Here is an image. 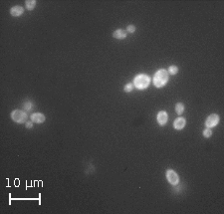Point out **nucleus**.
<instances>
[{"label": "nucleus", "instance_id": "f257e3e1", "mask_svg": "<svg viewBox=\"0 0 224 214\" xmlns=\"http://www.w3.org/2000/svg\"><path fill=\"white\" fill-rule=\"evenodd\" d=\"M168 82V72L166 70H158L154 76V85L156 88H162Z\"/></svg>", "mask_w": 224, "mask_h": 214}, {"label": "nucleus", "instance_id": "f03ea898", "mask_svg": "<svg viewBox=\"0 0 224 214\" xmlns=\"http://www.w3.org/2000/svg\"><path fill=\"white\" fill-rule=\"evenodd\" d=\"M150 84V78L145 74H140L134 79V86L139 90L146 89Z\"/></svg>", "mask_w": 224, "mask_h": 214}, {"label": "nucleus", "instance_id": "7ed1b4c3", "mask_svg": "<svg viewBox=\"0 0 224 214\" xmlns=\"http://www.w3.org/2000/svg\"><path fill=\"white\" fill-rule=\"evenodd\" d=\"M11 119L17 124H23L27 120V114L20 110H15L11 113Z\"/></svg>", "mask_w": 224, "mask_h": 214}, {"label": "nucleus", "instance_id": "20e7f679", "mask_svg": "<svg viewBox=\"0 0 224 214\" xmlns=\"http://www.w3.org/2000/svg\"><path fill=\"white\" fill-rule=\"evenodd\" d=\"M165 175H166V179L168 180V182L171 184H172V185L178 184L179 177H178V174L174 171H172V169H167Z\"/></svg>", "mask_w": 224, "mask_h": 214}, {"label": "nucleus", "instance_id": "39448f33", "mask_svg": "<svg viewBox=\"0 0 224 214\" xmlns=\"http://www.w3.org/2000/svg\"><path fill=\"white\" fill-rule=\"evenodd\" d=\"M218 123H219V116H218L217 114H212L206 119L205 125L206 128H213L215 127V125H217Z\"/></svg>", "mask_w": 224, "mask_h": 214}, {"label": "nucleus", "instance_id": "423d86ee", "mask_svg": "<svg viewBox=\"0 0 224 214\" xmlns=\"http://www.w3.org/2000/svg\"><path fill=\"white\" fill-rule=\"evenodd\" d=\"M185 125H186V120H185V119L182 118V117H178L177 119L174 120L173 128L176 129V130H180L185 127Z\"/></svg>", "mask_w": 224, "mask_h": 214}, {"label": "nucleus", "instance_id": "0eeeda50", "mask_svg": "<svg viewBox=\"0 0 224 214\" xmlns=\"http://www.w3.org/2000/svg\"><path fill=\"white\" fill-rule=\"evenodd\" d=\"M30 119H31L32 122L35 123V124H42V123H44L45 120H46L45 116H44L43 114H41V113H34V114H32L31 117H30Z\"/></svg>", "mask_w": 224, "mask_h": 214}, {"label": "nucleus", "instance_id": "6e6552de", "mask_svg": "<svg viewBox=\"0 0 224 214\" xmlns=\"http://www.w3.org/2000/svg\"><path fill=\"white\" fill-rule=\"evenodd\" d=\"M156 120H157V123L160 124V125H165L167 123L168 116H167V114L165 111H161V112H160V113L157 114Z\"/></svg>", "mask_w": 224, "mask_h": 214}, {"label": "nucleus", "instance_id": "1a4fd4ad", "mask_svg": "<svg viewBox=\"0 0 224 214\" xmlns=\"http://www.w3.org/2000/svg\"><path fill=\"white\" fill-rule=\"evenodd\" d=\"M127 35H128V32L123 29H118L113 32V37L119 40H123L125 38H127Z\"/></svg>", "mask_w": 224, "mask_h": 214}, {"label": "nucleus", "instance_id": "9d476101", "mask_svg": "<svg viewBox=\"0 0 224 214\" xmlns=\"http://www.w3.org/2000/svg\"><path fill=\"white\" fill-rule=\"evenodd\" d=\"M23 12H24V8L21 6H14L10 9V14L14 16V17H18V16L22 15Z\"/></svg>", "mask_w": 224, "mask_h": 214}, {"label": "nucleus", "instance_id": "9b49d317", "mask_svg": "<svg viewBox=\"0 0 224 214\" xmlns=\"http://www.w3.org/2000/svg\"><path fill=\"white\" fill-rule=\"evenodd\" d=\"M184 105L182 103H177L176 105V114L178 115V116H180V115H182V113L184 112Z\"/></svg>", "mask_w": 224, "mask_h": 214}, {"label": "nucleus", "instance_id": "f8f14e48", "mask_svg": "<svg viewBox=\"0 0 224 214\" xmlns=\"http://www.w3.org/2000/svg\"><path fill=\"white\" fill-rule=\"evenodd\" d=\"M25 5H26V8L28 10H33L36 6V1L35 0H27L25 2Z\"/></svg>", "mask_w": 224, "mask_h": 214}, {"label": "nucleus", "instance_id": "ddd939ff", "mask_svg": "<svg viewBox=\"0 0 224 214\" xmlns=\"http://www.w3.org/2000/svg\"><path fill=\"white\" fill-rule=\"evenodd\" d=\"M178 72V68L176 67V66H171V67H168V74H171V75H176Z\"/></svg>", "mask_w": 224, "mask_h": 214}, {"label": "nucleus", "instance_id": "4468645a", "mask_svg": "<svg viewBox=\"0 0 224 214\" xmlns=\"http://www.w3.org/2000/svg\"><path fill=\"white\" fill-rule=\"evenodd\" d=\"M212 135V130L210 128H206L204 130H203V136L206 139H209L210 136Z\"/></svg>", "mask_w": 224, "mask_h": 214}, {"label": "nucleus", "instance_id": "2eb2a0df", "mask_svg": "<svg viewBox=\"0 0 224 214\" xmlns=\"http://www.w3.org/2000/svg\"><path fill=\"white\" fill-rule=\"evenodd\" d=\"M133 90H134V84L129 83V84H127V85L124 87V91H125V93H130V92H132Z\"/></svg>", "mask_w": 224, "mask_h": 214}, {"label": "nucleus", "instance_id": "dca6fc26", "mask_svg": "<svg viewBox=\"0 0 224 214\" xmlns=\"http://www.w3.org/2000/svg\"><path fill=\"white\" fill-rule=\"evenodd\" d=\"M135 30H136V28H135V25H129V26L127 27V31H128L129 33H135Z\"/></svg>", "mask_w": 224, "mask_h": 214}, {"label": "nucleus", "instance_id": "f3484780", "mask_svg": "<svg viewBox=\"0 0 224 214\" xmlns=\"http://www.w3.org/2000/svg\"><path fill=\"white\" fill-rule=\"evenodd\" d=\"M24 108H25V110H27V111H29V110H31V108H32V104L30 102L24 103Z\"/></svg>", "mask_w": 224, "mask_h": 214}, {"label": "nucleus", "instance_id": "a211bd4d", "mask_svg": "<svg viewBox=\"0 0 224 214\" xmlns=\"http://www.w3.org/2000/svg\"><path fill=\"white\" fill-rule=\"evenodd\" d=\"M26 128H27V129L33 128V123H32V122H27V123H26Z\"/></svg>", "mask_w": 224, "mask_h": 214}]
</instances>
